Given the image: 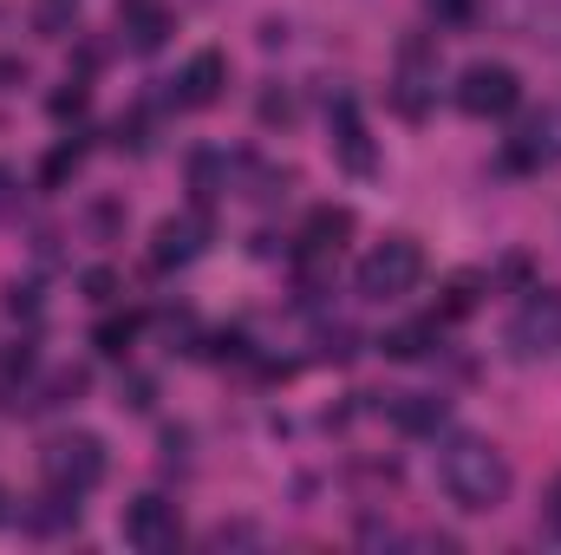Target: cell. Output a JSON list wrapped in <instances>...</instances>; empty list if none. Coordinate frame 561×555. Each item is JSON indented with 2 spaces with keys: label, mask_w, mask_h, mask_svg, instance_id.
Here are the masks:
<instances>
[{
  "label": "cell",
  "mask_w": 561,
  "mask_h": 555,
  "mask_svg": "<svg viewBox=\"0 0 561 555\" xmlns=\"http://www.w3.org/2000/svg\"><path fill=\"white\" fill-rule=\"evenodd\" d=\"M437 484H444V497L457 510L483 517V510H496L510 497V457L496 444H483V438H457L444 451V464H437Z\"/></svg>",
  "instance_id": "obj_1"
},
{
  "label": "cell",
  "mask_w": 561,
  "mask_h": 555,
  "mask_svg": "<svg viewBox=\"0 0 561 555\" xmlns=\"http://www.w3.org/2000/svg\"><path fill=\"white\" fill-rule=\"evenodd\" d=\"M39 471H46V490H66V497H85L105 484V444L92 431H59L46 451H39Z\"/></svg>",
  "instance_id": "obj_2"
},
{
  "label": "cell",
  "mask_w": 561,
  "mask_h": 555,
  "mask_svg": "<svg viewBox=\"0 0 561 555\" xmlns=\"http://www.w3.org/2000/svg\"><path fill=\"white\" fill-rule=\"evenodd\" d=\"M424 275V256L412 236H386L366 262H359V294L366 301H399V294H412Z\"/></svg>",
  "instance_id": "obj_3"
},
{
  "label": "cell",
  "mask_w": 561,
  "mask_h": 555,
  "mask_svg": "<svg viewBox=\"0 0 561 555\" xmlns=\"http://www.w3.org/2000/svg\"><path fill=\"white\" fill-rule=\"evenodd\" d=\"M516 99H523V79H516L503 59H477V66H463V79H457V105H463L470 118H510Z\"/></svg>",
  "instance_id": "obj_4"
},
{
  "label": "cell",
  "mask_w": 561,
  "mask_h": 555,
  "mask_svg": "<svg viewBox=\"0 0 561 555\" xmlns=\"http://www.w3.org/2000/svg\"><path fill=\"white\" fill-rule=\"evenodd\" d=\"M203 242H209V216H203V209L163 216V223H157V236H150V262H157V269H183V262H196V256H203Z\"/></svg>",
  "instance_id": "obj_5"
},
{
  "label": "cell",
  "mask_w": 561,
  "mask_h": 555,
  "mask_svg": "<svg viewBox=\"0 0 561 555\" xmlns=\"http://www.w3.org/2000/svg\"><path fill=\"white\" fill-rule=\"evenodd\" d=\"M176 536H183L176 503H163V497H138V503L125 510V543H131V550H144V555L176 550Z\"/></svg>",
  "instance_id": "obj_6"
},
{
  "label": "cell",
  "mask_w": 561,
  "mask_h": 555,
  "mask_svg": "<svg viewBox=\"0 0 561 555\" xmlns=\"http://www.w3.org/2000/svg\"><path fill=\"white\" fill-rule=\"evenodd\" d=\"M561 340V294H536L523 314H516V327H510V347L523 353V360H536V353H549Z\"/></svg>",
  "instance_id": "obj_7"
},
{
  "label": "cell",
  "mask_w": 561,
  "mask_h": 555,
  "mask_svg": "<svg viewBox=\"0 0 561 555\" xmlns=\"http://www.w3.org/2000/svg\"><path fill=\"white\" fill-rule=\"evenodd\" d=\"M222 86H229V59H222V53H196V59L176 72V105H183V112H203V105L222 99Z\"/></svg>",
  "instance_id": "obj_8"
},
{
  "label": "cell",
  "mask_w": 561,
  "mask_h": 555,
  "mask_svg": "<svg viewBox=\"0 0 561 555\" xmlns=\"http://www.w3.org/2000/svg\"><path fill=\"white\" fill-rule=\"evenodd\" d=\"M333 150H340V163H346V170L373 177V144H366V132H359L353 99H340V105H333Z\"/></svg>",
  "instance_id": "obj_9"
},
{
  "label": "cell",
  "mask_w": 561,
  "mask_h": 555,
  "mask_svg": "<svg viewBox=\"0 0 561 555\" xmlns=\"http://www.w3.org/2000/svg\"><path fill=\"white\" fill-rule=\"evenodd\" d=\"M118 20H125V33H131L138 53H157L163 33H170V13H163L157 0H118Z\"/></svg>",
  "instance_id": "obj_10"
},
{
  "label": "cell",
  "mask_w": 561,
  "mask_h": 555,
  "mask_svg": "<svg viewBox=\"0 0 561 555\" xmlns=\"http://www.w3.org/2000/svg\"><path fill=\"white\" fill-rule=\"evenodd\" d=\"M300 236H307V249H313V256H333V249L353 236V209L327 203V209H313V216H307V229H300Z\"/></svg>",
  "instance_id": "obj_11"
},
{
  "label": "cell",
  "mask_w": 561,
  "mask_h": 555,
  "mask_svg": "<svg viewBox=\"0 0 561 555\" xmlns=\"http://www.w3.org/2000/svg\"><path fill=\"white\" fill-rule=\"evenodd\" d=\"M392 424L412 431V438H424V431L444 424V399H431V393H405V399H392Z\"/></svg>",
  "instance_id": "obj_12"
},
{
  "label": "cell",
  "mask_w": 561,
  "mask_h": 555,
  "mask_svg": "<svg viewBox=\"0 0 561 555\" xmlns=\"http://www.w3.org/2000/svg\"><path fill=\"white\" fill-rule=\"evenodd\" d=\"M131 340H138V314H105V320L92 327V347H99L105 360H125Z\"/></svg>",
  "instance_id": "obj_13"
},
{
  "label": "cell",
  "mask_w": 561,
  "mask_h": 555,
  "mask_svg": "<svg viewBox=\"0 0 561 555\" xmlns=\"http://www.w3.org/2000/svg\"><path fill=\"white\" fill-rule=\"evenodd\" d=\"M431 340H437V320H412V327H392L379 347H386L392 360H424V353H431Z\"/></svg>",
  "instance_id": "obj_14"
},
{
  "label": "cell",
  "mask_w": 561,
  "mask_h": 555,
  "mask_svg": "<svg viewBox=\"0 0 561 555\" xmlns=\"http://www.w3.org/2000/svg\"><path fill=\"white\" fill-rule=\"evenodd\" d=\"M79 163H85V144H59V150L46 157V190H59V183H66Z\"/></svg>",
  "instance_id": "obj_15"
},
{
  "label": "cell",
  "mask_w": 561,
  "mask_h": 555,
  "mask_svg": "<svg viewBox=\"0 0 561 555\" xmlns=\"http://www.w3.org/2000/svg\"><path fill=\"white\" fill-rule=\"evenodd\" d=\"M72 13H79V0H39V33L59 39V33L72 26Z\"/></svg>",
  "instance_id": "obj_16"
},
{
  "label": "cell",
  "mask_w": 561,
  "mask_h": 555,
  "mask_svg": "<svg viewBox=\"0 0 561 555\" xmlns=\"http://www.w3.org/2000/svg\"><path fill=\"white\" fill-rule=\"evenodd\" d=\"M470 307H477V281L457 275V281H450V294H444V320H463Z\"/></svg>",
  "instance_id": "obj_17"
},
{
  "label": "cell",
  "mask_w": 561,
  "mask_h": 555,
  "mask_svg": "<svg viewBox=\"0 0 561 555\" xmlns=\"http://www.w3.org/2000/svg\"><path fill=\"white\" fill-rule=\"evenodd\" d=\"M26 373H33V347H26V340H20V347H13V353H0V380H7V386H13V380H26Z\"/></svg>",
  "instance_id": "obj_18"
},
{
  "label": "cell",
  "mask_w": 561,
  "mask_h": 555,
  "mask_svg": "<svg viewBox=\"0 0 561 555\" xmlns=\"http://www.w3.org/2000/svg\"><path fill=\"white\" fill-rule=\"evenodd\" d=\"M79 112H85V86L72 79L66 92H53V118H79Z\"/></svg>",
  "instance_id": "obj_19"
},
{
  "label": "cell",
  "mask_w": 561,
  "mask_h": 555,
  "mask_svg": "<svg viewBox=\"0 0 561 555\" xmlns=\"http://www.w3.org/2000/svg\"><path fill=\"white\" fill-rule=\"evenodd\" d=\"M85 294H92V301H112V294H118V275H112V269H92V275H85Z\"/></svg>",
  "instance_id": "obj_20"
},
{
  "label": "cell",
  "mask_w": 561,
  "mask_h": 555,
  "mask_svg": "<svg viewBox=\"0 0 561 555\" xmlns=\"http://www.w3.org/2000/svg\"><path fill=\"white\" fill-rule=\"evenodd\" d=\"M7 307L33 320V314H39V287H7Z\"/></svg>",
  "instance_id": "obj_21"
},
{
  "label": "cell",
  "mask_w": 561,
  "mask_h": 555,
  "mask_svg": "<svg viewBox=\"0 0 561 555\" xmlns=\"http://www.w3.org/2000/svg\"><path fill=\"white\" fill-rule=\"evenodd\" d=\"M125 393H131V399H125V406H131V412H144V406H150V380H131V386H125Z\"/></svg>",
  "instance_id": "obj_22"
},
{
  "label": "cell",
  "mask_w": 561,
  "mask_h": 555,
  "mask_svg": "<svg viewBox=\"0 0 561 555\" xmlns=\"http://www.w3.org/2000/svg\"><path fill=\"white\" fill-rule=\"evenodd\" d=\"M20 79H26V66L20 59H0V86H20Z\"/></svg>",
  "instance_id": "obj_23"
},
{
  "label": "cell",
  "mask_w": 561,
  "mask_h": 555,
  "mask_svg": "<svg viewBox=\"0 0 561 555\" xmlns=\"http://www.w3.org/2000/svg\"><path fill=\"white\" fill-rule=\"evenodd\" d=\"M549 523H556V536H561V477H556V490H549Z\"/></svg>",
  "instance_id": "obj_24"
},
{
  "label": "cell",
  "mask_w": 561,
  "mask_h": 555,
  "mask_svg": "<svg viewBox=\"0 0 561 555\" xmlns=\"http://www.w3.org/2000/svg\"><path fill=\"white\" fill-rule=\"evenodd\" d=\"M7 203H13V177L0 170V209H7Z\"/></svg>",
  "instance_id": "obj_25"
},
{
  "label": "cell",
  "mask_w": 561,
  "mask_h": 555,
  "mask_svg": "<svg viewBox=\"0 0 561 555\" xmlns=\"http://www.w3.org/2000/svg\"><path fill=\"white\" fill-rule=\"evenodd\" d=\"M0 517H7V510H0Z\"/></svg>",
  "instance_id": "obj_26"
}]
</instances>
